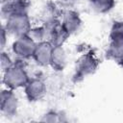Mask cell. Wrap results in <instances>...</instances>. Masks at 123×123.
Listing matches in <instances>:
<instances>
[{"label":"cell","mask_w":123,"mask_h":123,"mask_svg":"<svg viewBox=\"0 0 123 123\" xmlns=\"http://www.w3.org/2000/svg\"><path fill=\"white\" fill-rule=\"evenodd\" d=\"M100 65V61L96 54L90 50L82 54L75 62L72 81L74 83L82 82L86 77L94 74Z\"/></svg>","instance_id":"cell-1"},{"label":"cell","mask_w":123,"mask_h":123,"mask_svg":"<svg viewBox=\"0 0 123 123\" xmlns=\"http://www.w3.org/2000/svg\"><path fill=\"white\" fill-rule=\"evenodd\" d=\"M30 77L23 63V60H16L11 67L3 72L2 82L7 88L17 89L24 87L29 82Z\"/></svg>","instance_id":"cell-2"},{"label":"cell","mask_w":123,"mask_h":123,"mask_svg":"<svg viewBox=\"0 0 123 123\" xmlns=\"http://www.w3.org/2000/svg\"><path fill=\"white\" fill-rule=\"evenodd\" d=\"M4 27L8 34L13 35L16 37L28 35L33 28L28 12H18L8 16Z\"/></svg>","instance_id":"cell-3"},{"label":"cell","mask_w":123,"mask_h":123,"mask_svg":"<svg viewBox=\"0 0 123 123\" xmlns=\"http://www.w3.org/2000/svg\"><path fill=\"white\" fill-rule=\"evenodd\" d=\"M36 40L28 34L21 37H17L12 45L13 54L20 60L33 59V55L37 46Z\"/></svg>","instance_id":"cell-4"},{"label":"cell","mask_w":123,"mask_h":123,"mask_svg":"<svg viewBox=\"0 0 123 123\" xmlns=\"http://www.w3.org/2000/svg\"><path fill=\"white\" fill-rule=\"evenodd\" d=\"M46 32V40H49L54 46L63 45L66 39L70 37L62 25V21L51 18L43 25Z\"/></svg>","instance_id":"cell-5"},{"label":"cell","mask_w":123,"mask_h":123,"mask_svg":"<svg viewBox=\"0 0 123 123\" xmlns=\"http://www.w3.org/2000/svg\"><path fill=\"white\" fill-rule=\"evenodd\" d=\"M24 93L29 102H37L44 98L47 92L45 82L39 77L30 78L27 85L23 87Z\"/></svg>","instance_id":"cell-6"},{"label":"cell","mask_w":123,"mask_h":123,"mask_svg":"<svg viewBox=\"0 0 123 123\" xmlns=\"http://www.w3.org/2000/svg\"><path fill=\"white\" fill-rule=\"evenodd\" d=\"M18 109V99L13 89L6 88L1 91L0 95V111L7 117H12L16 114Z\"/></svg>","instance_id":"cell-7"},{"label":"cell","mask_w":123,"mask_h":123,"mask_svg":"<svg viewBox=\"0 0 123 123\" xmlns=\"http://www.w3.org/2000/svg\"><path fill=\"white\" fill-rule=\"evenodd\" d=\"M53 47L54 45L49 40H42L37 43V46L33 55V60L36 62L37 65L42 67L50 65Z\"/></svg>","instance_id":"cell-8"},{"label":"cell","mask_w":123,"mask_h":123,"mask_svg":"<svg viewBox=\"0 0 123 123\" xmlns=\"http://www.w3.org/2000/svg\"><path fill=\"white\" fill-rule=\"evenodd\" d=\"M82 23H83L82 18L79 12H77L76 11L67 10L63 12L62 19V25L69 36L77 33L80 30Z\"/></svg>","instance_id":"cell-9"},{"label":"cell","mask_w":123,"mask_h":123,"mask_svg":"<svg viewBox=\"0 0 123 123\" xmlns=\"http://www.w3.org/2000/svg\"><path fill=\"white\" fill-rule=\"evenodd\" d=\"M31 6L29 0H6L2 3L1 12L4 17H8L13 13L28 12Z\"/></svg>","instance_id":"cell-10"},{"label":"cell","mask_w":123,"mask_h":123,"mask_svg":"<svg viewBox=\"0 0 123 123\" xmlns=\"http://www.w3.org/2000/svg\"><path fill=\"white\" fill-rule=\"evenodd\" d=\"M50 66L57 72L62 71L66 66V53L62 45H56L53 47Z\"/></svg>","instance_id":"cell-11"},{"label":"cell","mask_w":123,"mask_h":123,"mask_svg":"<svg viewBox=\"0 0 123 123\" xmlns=\"http://www.w3.org/2000/svg\"><path fill=\"white\" fill-rule=\"evenodd\" d=\"M91 9L97 13H108L115 6V0H89Z\"/></svg>","instance_id":"cell-12"},{"label":"cell","mask_w":123,"mask_h":123,"mask_svg":"<svg viewBox=\"0 0 123 123\" xmlns=\"http://www.w3.org/2000/svg\"><path fill=\"white\" fill-rule=\"evenodd\" d=\"M105 55L108 60H111L116 62L123 56V42L110 41Z\"/></svg>","instance_id":"cell-13"},{"label":"cell","mask_w":123,"mask_h":123,"mask_svg":"<svg viewBox=\"0 0 123 123\" xmlns=\"http://www.w3.org/2000/svg\"><path fill=\"white\" fill-rule=\"evenodd\" d=\"M39 121L46 123H59V122H66L67 119H66V115H64L62 111L56 110H49L41 116Z\"/></svg>","instance_id":"cell-14"},{"label":"cell","mask_w":123,"mask_h":123,"mask_svg":"<svg viewBox=\"0 0 123 123\" xmlns=\"http://www.w3.org/2000/svg\"><path fill=\"white\" fill-rule=\"evenodd\" d=\"M110 41L123 42V20H115L110 30Z\"/></svg>","instance_id":"cell-15"},{"label":"cell","mask_w":123,"mask_h":123,"mask_svg":"<svg viewBox=\"0 0 123 123\" xmlns=\"http://www.w3.org/2000/svg\"><path fill=\"white\" fill-rule=\"evenodd\" d=\"M29 35L36 40V42H39L42 40H46V32L44 26L32 28L29 32Z\"/></svg>","instance_id":"cell-16"},{"label":"cell","mask_w":123,"mask_h":123,"mask_svg":"<svg viewBox=\"0 0 123 123\" xmlns=\"http://www.w3.org/2000/svg\"><path fill=\"white\" fill-rule=\"evenodd\" d=\"M12 63H13V62L12 61L11 57L6 52H4L2 50V52H1V69H2V71L3 72L6 71L9 67H11L12 65Z\"/></svg>","instance_id":"cell-17"},{"label":"cell","mask_w":123,"mask_h":123,"mask_svg":"<svg viewBox=\"0 0 123 123\" xmlns=\"http://www.w3.org/2000/svg\"><path fill=\"white\" fill-rule=\"evenodd\" d=\"M1 48L3 50V48L5 47V44H6V38H7V35H8V32L6 31L5 27L3 26L2 29H1Z\"/></svg>","instance_id":"cell-18"},{"label":"cell","mask_w":123,"mask_h":123,"mask_svg":"<svg viewBox=\"0 0 123 123\" xmlns=\"http://www.w3.org/2000/svg\"><path fill=\"white\" fill-rule=\"evenodd\" d=\"M116 63H117L119 66H121V67L123 68V56H122V57H121V58L116 62Z\"/></svg>","instance_id":"cell-19"},{"label":"cell","mask_w":123,"mask_h":123,"mask_svg":"<svg viewBox=\"0 0 123 123\" xmlns=\"http://www.w3.org/2000/svg\"><path fill=\"white\" fill-rule=\"evenodd\" d=\"M5 1H6V0H1V2H2V3H3V2H5Z\"/></svg>","instance_id":"cell-20"}]
</instances>
